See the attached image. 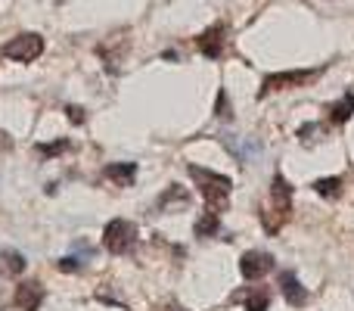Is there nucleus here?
I'll list each match as a JSON object with an SVG mask.
<instances>
[{"label":"nucleus","mask_w":354,"mask_h":311,"mask_svg":"<svg viewBox=\"0 0 354 311\" xmlns=\"http://www.w3.org/2000/svg\"><path fill=\"white\" fill-rule=\"evenodd\" d=\"M280 293H283V299L295 308H301L308 302V290L301 287L295 274H280Z\"/></svg>","instance_id":"9d476101"},{"label":"nucleus","mask_w":354,"mask_h":311,"mask_svg":"<svg viewBox=\"0 0 354 311\" xmlns=\"http://www.w3.org/2000/svg\"><path fill=\"white\" fill-rule=\"evenodd\" d=\"M0 53L6 60H16V62H31L44 53V37L35 35V31H25V35H16L12 41H6L0 47Z\"/></svg>","instance_id":"7ed1b4c3"},{"label":"nucleus","mask_w":354,"mask_h":311,"mask_svg":"<svg viewBox=\"0 0 354 311\" xmlns=\"http://www.w3.org/2000/svg\"><path fill=\"white\" fill-rule=\"evenodd\" d=\"M314 190H317L324 199H336V196L342 193V177H320V181H314Z\"/></svg>","instance_id":"dca6fc26"},{"label":"nucleus","mask_w":354,"mask_h":311,"mask_svg":"<svg viewBox=\"0 0 354 311\" xmlns=\"http://www.w3.org/2000/svg\"><path fill=\"white\" fill-rule=\"evenodd\" d=\"M227 28L224 25H212V28H205L199 35V50H202V56H208V60H218L221 53H224V41H227Z\"/></svg>","instance_id":"0eeeda50"},{"label":"nucleus","mask_w":354,"mask_h":311,"mask_svg":"<svg viewBox=\"0 0 354 311\" xmlns=\"http://www.w3.org/2000/svg\"><path fill=\"white\" fill-rule=\"evenodd\" d=\"M218 227H221V221H218V212H212V208H208V212H202V218L196 221V237H214V233H218Z\"/></svg>","instance_id":"2eb2a0df"},{"label":"nucleus","mask_w":354,"mask_h":311,"mask_svg":"<svg viewBox=\"0 0 354 311\" xmlns=\"http://www.w3.org/2000/svg\"><path fill=\"white\" fill-rule=\"evenodd\" d=\"M317 134H320V125H305V128L299 131L301 143H314V141H317Z\"/></svg>","instance_id":"f3484780"},{"label":"nucleus","mask_w":354,"mask_h":311,"mask_svg":"<svg viewBox=\"0 0 354 311\" xmlns=\"http://www.w3.org/2000/svg\"><path fill=\"white\" fill-rule=\"evenodd\" d=\"M289 199H292V187H289V181L283 175H277L274 184H270V202H274V208H277L280 218L289 215Z\"/></svg>","instance_id":"1a4fd4ad"},{"label":"nucleus","mask_w":354,"mask_h":311,"mask_svg":"<svg viewBox=\"0 0 354 311\" xmlns=\"http://www.w3.org/2000/svg\"><path fill=\"white\" fill-rule=\"evenodd\" d=\"M354 116V94H345L339 103H333V109H330V122L333 125H345L348 118Z\"/></svg>","instance_id":"ddd939ff"},{"label":"nucleus","mask_w":354,"mask_h":311,"mask_svg":"<svg viewBox=\"0 0 354 311\" xmlns=\"http://www.w3.org/2000/svg\"><path fill=\"white\" fill-rule=\"evenodd\" d=\"M187 171H189V177L196 181L199 193L208 199V208H212V212H224L227 196H230V190H233V181H230V177L214 175V171L199 168V165H189Z\"/></svg>","instance_id":"f257e3e1"},{"label":"nucleus","mask_w":354,"mask_h":311,"mask_svg":"<svg viewBox=\"0 0 354 311\" xmlns=\"http://www.w3.org/2000/svg\"><path fill=\"white\" fill-rule=\"evenodd\" d=\"M106 177H109L112 184H118V187H131V181L137 177V165L134 162H112V165H106Z\"/></svg>","instance_id":"f8f14e48"},{"label":"nucleus","mask_w":354,"mask_h":311,"mask_svg":"<svg viewBox=\"0 0 354 311\" xmlns=\"http://www.w3.org/2000/svg\"><path fill=\"white\" fill-rule=\"evenodd\" d=\"M187 206H189V190L180 187V184H171V187L159 196L162 212H174V208H187Z\"/></svg>","instance_id":"9b49d317"},{"label":"nucleus","mask_w":354,"mask_h":311,"mask_svg":"<svg viewBox=\"0 0 354 311\" xmlns=\"http://www.w3.org/2000/svg\"><path fill=\"white\" fill-rule=\"evenodd\" d=\"M103 243L112 256H124V252H131L137 243V227L124 218L109 221V224H106V233H103Z\"/></svg>","instance_id":"f03ea898"},{"label":"nucleus","mask_w":354,"mask_h":311,"mask_svg":"<svg viewBox=\"0 0 354 311\" xmlns=\"http://www.w3.org/2000/svg\"><path fill=\"white\" fill-rule=\"evenodd\" d=\"M59 271H78V262H75V258H62Z\"/></svg>","instance_id":"412c9836"},{"label":"nucleus","mask_w":354,"mask_h":311,"mask_svg":"<svg viewBox=\"0 0 354 311\" xmlns=\"http://www.w3.org/2000/svg\"><path fill=\"white\" fill-rule=\"evenodd\" d=\"M317 78V72H280V75H268L261 85V94L258 97H268L274 91H283V87H295V85H308V81Z\"/></svg>","instance_id":"39448f33"},{"label":"nucleus","mask_w":354,"mask_h":311,"mask_svg":"<svg viewBox=\"0 0 354 311\" xmlns=\"http://www.w3.org/2000/svg\"><path fill=\"white\" fill-rule=\"evenodd\" d=\"M12 302H16L19 311H37V305L44 302V287L35 281L22 283V287L16 290V296H12Z\"/></svg>","instance_id":"6e6552de"},{"label":"nucleus","mask_w":354,"mask_h":311,"mask_svg":"<svg viewBox=\"0 0 354 311\" xmlns=\"http://www.w3.org/2000/svg\"><path fill=\"white\" fill-rule=\"evenodd\" d=\"M68 118H72L75 125H81V122H84V112H81L78 106H68Z\"/></svg>","instance_id":"aec40b11"},{"label":"nucleus","mask_w":354,"mask_h":311,"mask_svg":"<svg viewBox=\"0 0 354 311\" xmlns=\"http://www.w3.org/2000/svg\"><path fill=\"white\" fill-rule=\"evenodd\" d=\"M270 271H274V258H270L268 252L252 249V252H245V256L239 258V274H243L245 281H258V277L270 274Z\"/></svg>","instance_id":"20e7f679"},{"label":"nucleus","mask_w":354,"mask_h":311,"mask_svg":"<svg viewBox=\"0 0 354 311\" xmlns=\"http://www.w3.org/2000/svg\"><path fill=\"white\" fill-rule=\"evenodd\" d=\"M233 302H239L245 311H268L270 308V293L268 287H245L233 293Z\"/></svg>","instance_id":"423d86ee"},{"label":"nucleus","mask_w":354,"mask_h":311,"mask_svg":"<svg viewBox=\"0 0 354 311\" xmlns=\"http://www.w3.org/2000/svg\"><path fill=\"white\" fill-rule=\"evenodd\" d=\"M218 118H230V109H227V94L218 97Z\"/></svg>","instance_id":"6ab92c4d"},{"label":"nucleus","mask_w":354,"mask_h":311,"mask_svg":"<svg viewBox=\"0 0 354 311\" xmlns=\"http://www.w3.org/2000/svg\"><path fill=\"white\" fill-rule=\"evenodd\" d=\"M168 311H183L180 305H168Z\"/></svg>","instance_id":"4be33fe9"},{"label":"nucleus","mask_w":354,"mask_h":311,"mask_svg":"<svg viewBox=\"0 0 354 311\" xmlns=\"http://www.w3.org/2000/svg\"><path fill=\"white\" fill-rule=\"evenodd\" d=\"M62 150H68V141H56V143H47V147H37V153L53 156V153H62Z\"/></svg>","instance_id":"a211bd4d"},{"label":"nucleus","mask_w":354,"mask_h":311,"mask_svg":"<svg viewBox=\"0 0 354 311\" xmlns=\"http://www.w3.org/2000/svg\"><path fill=\"white\" fill-rule=\"evenodd\" d=\"M25 271V258L19 256V252H0V274L3 277H16V274H22Z\"/></svg>","instance_id":"4468645a"}]
</instances>
